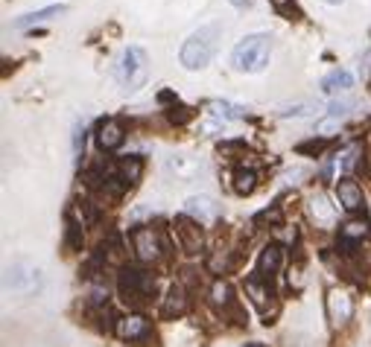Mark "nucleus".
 Returning <instances> with one entry per match:
<instances>
[{
    "instance_id": "nucleus-27",
    "label": "nucleus",
    "mask_w": 371,
    "mask_h": 347,
    "mask_svg": "<svg viewBox=\"0 0 371 347\" xmlns=\"http://www.w3.org/2000/svg\"><path fill=\"white\" fill-rule=\"evenodd\" d=\"M190 117H193V111H190V108H184V105H179V103L167 111V120H170V123H176V126H184V123H190Z\"/></svg>"
},
{
    "instance_id": "nucleus-18",
    "label": "nucleus",
    "mask_w": 371,
    "mask_h": 347,
    "mask_svg": "<svg viewBox=\"0 0 371 347\" xmlns=\"http://www.w3.org/2000/svg\"><path fill=\"white\" fill-rule=\"evenodd\" d=\"M354 88V76L348 70H333L321 79V91L325 94H348Z\"/></svg>"
},
{
    "instance_id": "nucleus-15",
    "label": "nucleus",
    "mask_w": 371,
    "mask_h": 347,
    "mask_svg": "<svg viewBox=\"0 0 371 347\" xmlns=\"http://www.w3.org/2000/svg\"><path fill=\"white\" fill-rule=\"evenodd\" d=\"M281 257H283V248L281 245H275V242L266 245L263 251H261V257H257V269L254 271L261 277H269L272 280V275H275L278 266H281Z\"/></svg>"
},
{
    "instance_id": "nucleus-32",
    "label": "nucleus",
    "mask_w": 371,
    "mask_h": 347,
    "mask_svg": "<svg viewBox=\"0 0 371 347\" xmlns=\"http://www.w3.org/2000/svg\"><path fill=\"white\" fill-rule=\"evenodd\" d=\"M310 111H316V108H313V105H295V108H287V111H283L281 117H307Z\"/></svg>"
},
{
    "instance_id": "nucleus-19",
    "label": "nucleus",
    "mask_w": 371,
    "mask_h": 347,
    "mask_svg": "<svg viewBox=\"0 0 371 347\" xmlns=\"http://www.w3.org/2000/svg\"><path fill=\"white\" fill-rule=\"evenodd\" d=\"M310 213H313V219L319 222V225H333V219H337V207L328 202L325 193H316L310 198Z\"/></svg>"
},
{
    "instance_id": "nucleus-12",
    "label": "nucleus",
    "mask_w": 371,
    "mask_h": 347,
    "mask_svg": "<svg viewBox=\"0 0 371 347\" xmlns=\"http://www.w3.org/2000/svg\"><path fill=\"white\" fill-rule=\"evenodd\" d=\"M328 313H330V321L333 324H348L351 315H354V301H351V295L348 292H342V289H333L328 295Z\"/></svg>"
},
{
    "instance_id": "nucleus-11",
    "label": "nucleus",
    "mask_w": 371,
    "mask_h": 347,
    "mask_svg": "<svg viewBox=\"0 0 371 347\" xmlns=\"http://www.w3.org/2000/svg\"><path fill=\"white\" fill-rule=\"evenodd\" d=\"M184 213L193 216L196 222H202V225H208V222H214L219 216V204L211 196H190L184 202Z\"/></svg>"
},
{
    "instance_id": "nucleus-14",
    "label": "nucleus",
    "mask_w": 371,
    "mask_h": 347,
    "mask_svg": "<svg viewBox=\"0 0 371 347\" xmlns=\"http://www.w3.org/2000/svg\"><path fill=\"white\" fill-rule=\"evenodd\" d=\"M117 178L126 184V190L129 187H134V184L141 181V176H143V158L141 155H129V158H123L120 164H117Z\"/></svg>"
},
{
    "instance_id": "nucleus-26",
    "label": "nucleus",
    "mask_w": 371,
    "mask_h": 347,
    "mask_svg": "<svg viewBox=\"0 0 371 347\" xmlns=\"http://www.w3.org/2000/svg\"><path fill=\"white\" fill-rule=\"evenodd\" d=\"M211 114L222 123L228 120H243L245 117V108L243 105H234V103H211Z\"/></svg>"
},
{
    "instance_id": "nucleus-1",
    "label": "nucleus",
    "mask_w": 371,
    "mask_h": 347,
    "mask_svg": "<svg viewBox=\"0 0 371 347\" xmlns=\"http://www.w3.org/2000/svg\"><path fill=\"white\" fill-rule=\"evenodd\" d=\"M269 56H272V39L266 32H252L234 47L231 65L240 73H261L269 65Z\"/></svg>"
},
{
    "instance_id": "nucleus-21",
    "label": "nucleus",
    "mask_w": 371,
    "mask_h": 347,
    "mask_svg": "<svg viewBox=\"0 0 371 347\" xmlns=\"http://www.w3.org/2000/svg\"><path fill=\"white\" fill-rule=\"evenodd\" d=\"M97 257H100L106 266H108V263L123 266V260H126V248H123V242H120L117 233H111V237L100 245V254H97Z\"/></svg>"
},
{
    "instance_id": "nucleus-5",
    "label": "nucleus",
    "mask_w": 371,
    "mask_h": 347,
    "mask_svg": "<svg viewBox=\"0 0 371 347\" xmlns=\"http://www.w3.org/2000/svg\"><path fill=\"white\" fill-rule=\"evenodd\" d=\"M117 76L126 88H141L146 76H150V56H146V50L129 47L117 65Z\"/></svg>"
},
{
    "instance_id": "nucleus-13",
    "label": "nucleus",
    "mask_w": 371,
    "mask_h": 347,
    "mask_svg": "<svg viewBox=\"0 0 371 347\" xmlns=\"http://www.w3.org/2000/svg\"><path fill=\"white\" fill-rule=\"evenodd\" d=\"M337 198H339V204L345 210H351V213H354V210L363 207V187L351 176H342L337 181Z\"/></svg>"
},
{
    "instance_id": "nucleus-3",
    "label": "nucleus",
    "mask_w": 371,
    "mask_h": 347,
    "mask_svg": "<svg viewBox=\"0 0 371 347\" xmlns=\"http://www.w3.org/2000/svg\"><path fill=\"white\" fill-rule=\"evenodd\" d=\"M117 292H120V301L132 306V309H138L143 304H150L152 301V295H155V277L150 275V271H143V269H120V275H117Z\"/></svg>"
},
{
    "instance_id": "nucleus-39",
    "label": "nucleus",
    "mask_w": 371,
    "mask_h": 347,
    "mask_svg": "<svg viewBox=\"0 0 371 347\" xmlns=\"http://www.w3.org/2000/svg\"><path fill=\"white\" fill-rule=\"evenodd\" d=\"M245 347H263V344H245Z\"/></svg>"
},
{
    "instance_id": "nucleus-37",
    "label": "nucleus",
    "mask_w": 371,
    "mask_h": 347,
    "mask_svg": "<svg viewBox=\"0 0 371 347\" xmlns=\"http://www.w3.org/2000/svg\"><path fill=\"white\" fill-rule=\"evenodd\" d=\"M254 3V0H231V6H237V9H249Z\"/></svg>"
},
{
    "instance_id": "nucleus-7",
    "label": "nucleus",
    "mask_w": 371,
    "mask_h": 347,
    "mask_svg": "<svg viewBox=\"0 0 371 347\" xmlns=\"http://www.w3.org/2000/svg\"><path fill=\"white\" fill-rule=\"evenodd\" d=\"M132 245H134V254H138L141 263H155V260H161V254H164V245H161V237L155 228H134L132 231Z\"/></svg>"
},
{
    "instance_id": "nucleus-31",
    "label": "nucleus",
    "mask_w": 371,
    "mask_h": 347,
    "mask_svg": "<svg viewBox=\"0 0 371 347\" xmlns=\"http://www.w3.org/2000/svg\"><path fill=\"white\" fill-rule=\"evenodd\" d=\"M82 149H85V126L79 123V126H77V132H73V152H77V155H82Z\"/></svg>"
},
{
    "instance_id": "nucleus-34",
    "label": "nucleus",
    "mask_w": 371,
    "mask_h": 347,
    "mask_svg": "<svg viewBox=\"0 0 371 347\" xmlns=\"http://www.w3.org/2000/svg\"><path fill=\"white\" fill-rule=\"evenodd\" d=\"M79 207H82V213H85V225H94V222H97V210L91 207V202H82Z\"/></svg>"
},
{
    "instance_id": "nucleus-24",
    "label": "nucleus",
    "mask_w": 371,
    "mask_h": 347,
    "mask_svg": "<svg viewBox=\"0 0 371 347\" xmlns=\"http://www.w3.org/2000/svg\"><path fill=\"white\" fill-rule=\"evenodd\" d=\"M167 167L176 172L179 178H190V176H196L202 167H199V160H193V158H188V155H172L170 160H167Z\"/></svg>"
},
{
    "instance_id": "nucleus-38",
    "label": "nucleus",
    "mask_w": 371,
    "mask_h": 347,
    "mask_svg": "<svg viewBox=\"0 0 371 347\" xmlns=\"http://www.w3.org/2000/svg\"><path fill=\"white\" fill-rule=\"evenodd\" d=\"M325 3H330V6H337V3H342V0H325Z\"/></svg>"
},
{
    "instance_id": "nucleus-30",
    "label": "nucleus",
    "mask_w": 371,
    "mask_h": 347,
    "mask_svg": "<svg viewBox=\"0 0 371 347\" xmlns=\"http://www.w3.org/2000/svg\"><path fill=\"white\" fill-rule=\"evenodd\" d=\"M261 222H281V210L272 207V210H263V213L254 216V225H261Z\"/></svg>"
},
{
    "instance_id": "nucleus-4",
    "label": "nucleus",
    "mask_w": 371,
    "mask_h": 347,
    "mask_svg": "<svg viewBox=\"0 0 371 347\" xmlns=\"http://www.w3.org/2000/svg\"><path fill=\"white\" fill-rule=\"evenodd\" d=\"M44 286V275L39 266L27 263V260H15L12 266H6V275H3V289L15 297H32L39 295Z\"/></svg>"
},
{
    "instance_id": "nucleus-20",
    "label": "nucleus",
    "mask_w": 371,
    "mask_h": 347,
    "mask_svg": "<svg viewBox=\"0 0 371 347\" xmlns=\"http://www.w3.org/2000/svg\"><path fill=\"white\" fill-rule=\"evenodd\" d=\"M342 242H360V240H371V222L368 219H348L342 225Z\"/></svg>"
},
{
    "instance_id": "nucleus-22",
    "label": "nucleus",
    "mask_w": 371,
    "mask_h": 347,
    "mask_svg": "<svg viewBox=\"0 0 371 347\" xmlns=\"http://www.w3.org/2000/svg\"><path fill=\"white\" fill-rule=\"evenodd\" d=\"M82 242H85L82 222L73 213H68L65 216V248H68V251H82Z\"/></svg>"
},
{
    "instance_id": "nucleus-23",
    "label": "nucleus",
    "mask_w": 371,
    "mask_h": 347,
    "mask_svg": "<svg viewBox=\"0 0 371 347\" xmlns=\"http://www.w3.org/2000/svg\"><path fill=\"white\" fill-rule=\"evenodd\" d=\"M211 304L219 306L222 313L234 306V289H231L228 280H214V283H211Z\"/></svg>"
},
{
    "instance_id": "nucleus-33",
    "label": "nucleus",
    "mask_w": 371,
    "mask_h": 347,
    "mask_svg": "<svg viewBox=\"0 0 371 347\" xmlns=\"http://www.w3.org/2000/svg\"><path fill=\"white\" fill-rule=\"evenodd\" d=\"M357 152H360V149H357V146H351L348 152L342 155V160H339V169H342V172H348V169L354 167V155H357Z\"/></svg>"
},
{
    "instance_id": "nucleus-29",
    "label": "nucleus",
    "mask_w": 371,
    "mask_h": 347,
    "mask_svg": "<svg viewBox=\"0 0 371 347\" xmlns=\"http://www.w3.org/2000/svg\"><path fill=\"white\" fill-rule=\"evenodd\" d=\"M325 138H319V140H307V143H299V152L301 155H321L325 152Z\"/></svg>"
},
{
    "instance_id": "nucleus-28",
    "label": "nucleus",
    "mask_w": 371,
    "mask_h": 347,
    "mask_svg": "<svg viewBox=\"0 0 371 347\" xmlns=\"http://www.w3.org/2000/svg\"><path fill=\"white\" fill-rule=\"evenodd\" d=\"M351 108H354V99H333L330 108H328V114L330 117H345Z\"/></svg>"
},
{
    "instance_id": "nucleus-9",
    "label": "nucleus",
    "mask_w": 371,
    "mask_h": 347,
    "mask_svg": "<svg viewBox=\"0 0 371 347\" xmlns=\"http://www.w3.org/2000/svg\"><path fill=\"white\" fill-rule=\"evenodd\" d=\"M114 330H117V336L123 341H143V339H150V321H146L143 315H138V313L117 318Z\"/></svg>"
},
{
    "instance_id": "nucleus-16",
    "label": "nucleus",
    "mask_w": 371,
    "mask_h": 347,
    "mask_svg": "<svg viewBox=\"0 0 371 347\" xmlns=\"http://www.w3.org/2000/svg\"><path fill=\"white\" fill-rule=\"evenodd\" d=\"M245 292H249V297H252V301L261 306V309H266L269 297H275V295H272V280H269V277H261L257 271H254L249 280H245Z\"/></svg>"
},
{
    "instance_id": "nucleus-35",
    "label": "nucleus",
    "mask_w": 371,
    "mask_h": 347,
    "mask_svg": "<svg viewBox=\"0 0 371 347\" xmlns=\"http://www.w3.org/2000/svg\"><path fill=\"white\" fill-rule=\"evenodd\" d=\"M269 3L275 6V9L281 12V15H287V12H290V9L295 6V0H269Z\"/></svg>"
},
{
    "instance_id": "nucleus-36",
    "label": "nucleus",
    "mask_w": 371,
    "mask_h": 347,
    "mask_svg": "<svg viewBox=\"0 0 371 347\" xmlns=\"http://www.w3.org/2000/svg\"><path fill=\"white\" fill-rule=\"evenodd\" d=\"M283 178H287V184H299L295 178H304V169H301V167H295V169H290V172H287V176H283Z\"/></svg>"
},
{
    "instance_id": "nucleus-25",
    "label": "nucleus",
    "mask_w": 371,
    "mask_h": 347,
    "mask_svg": "<svg viewBox=\"0 0 371 347\" xmlns=\"http://www.w3.org/2000/svg\"><path fill=\"white\" fill-rule=\"evenodd\" d=\"M257 190V172L254 169H237L234 172V193L237 196H252Z\"/></svg>"
},
{
    "instance_id": "nucleus-10",
    "label": "nucleus",
    "mask_w": 371,
    "mask_h": 347,
    "mask_svg": "<svg viewBox=\"0 0 371 347\" xmlns=\"http://www.w3.org/2000/svg\"><path fill=\"white\" fill-rule=\"evenodd\" d=\"M188 309H190L188 289H184L181 283H172V286L167 289L164 304H161V315H164V318H181Z\"/></svg>"
},
{
    "instance_id": "nucleus-6",
    "label": "nucleus",
    "mask_w": 371,
    "mask_h": 347,
    "mask_svg": "<svg viewBox=\"0 0 371 347\" xmlns=\"http://www.w3.org/2000/svg\"><path fill=\"white\" fill-rule=\"evenodd\" d=\"M172 231H176V240H179V248L184 254H199L202 245H205V233H202V222H196L193 216L181 213L172 222Z\"/></svg>"
},
{
    "instance_id": "nucleus-17",
    "label": "nucleus",
    "mask_w": 371,
    "mask_h": 347,
    "mask_svg": "<svg viewBox=\"0 0 371 347\" xmlns=\"http://www.w3.org/2000/svg\"><path fill=\"white\" fill-rule=\"evenodd\" d=\"M61 12H65V3L44 6V9H39V12H30V15H21V18L15 21V27H18V30H30V27H35V23H44V21H50V18H59Z\"/></svg>"
},
{
    "instance_id": "nucleus-8",
    "label": "nucleus",
    "mask_w": 371,
    "mask_h": 347,
    "mask_svg": "<svg viewBox=\"0 0 371 347\" xmlns=\"http://www.w3.org/2000/svg\"><path fill=\"white\" fill-rule=\"evenodd\" d=\"M123 140H126V129H123L120 120L111 117V120L100 123V129H97V146H100L103 152H117Z\"/></svg>"
},
{
    "instance_id": "nucleus-2",
    "label": "nucleus",
    "mask_w": 371,
    "mask_h": 347,
    "mask_svg": "<svg viewBox=\"0 0 371 347\" xmlns=\"http://www.w3.org/2000/svg\"><path fill=\"white\" fill-rule=\"evenodd\" d=\"M217 39H219V23H208L199 32H193L188 41L181 44V65L188 70H202L217 53Z\"/></svg>"
}]
</instances>
